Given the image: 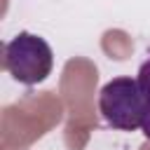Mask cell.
<instances>
[{"mask_svg": "<svg viewBox=\"0 0 150 150\" xmlns=\"http://www.w3.org/2000/svg\"><path fill=\"white\" fill-rule=\"evenodd\" d=\"M138 84H141V91H143V98H145V117H143L141 129H143L145 138H150V49H148L145 61L138 68Z\"/></svg>", "mask_w": 150, "mask_h": 150, "instance_id": "3957f363", "label": "cell"}, {"mask_svg": "<svg viewBox=\"0 0 150 150\" xmlns=\"http://www.w3.org/2000/svg\"><path fill=\"white\" fill-rule=\"evenodd\" d=\"M98 110L112 129H141L145 117V98L138 77H115L105 82L98 94Z\"/></svg>", "mask_w": 150, "mask_h": 150, "instance_id": "6da1fadb", "label": "cell"}, {"mask_svg": "<svg viewBox=\"0 0 150 150\" xmlns=\"http://www.w3.org/2000/svg\"><path fill=\"white\" fill-rule=\"evenodd\" d=\"M52 66H54L52 47L40 35L19 33L5 45V68L16 82L26 87L45 82L52 73Z\"/></svg>", "mask_w": 150, "mask_h": 150, "instance_id": "7a4b0ae2", "label": "cell"}]
</instances>
